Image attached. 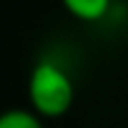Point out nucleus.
I'll return each mask as SVG.
<instances>
[{
	"label": "nucleus",
	"mask_w": 128,
	"mask_h": 128,
	"mask_svg": "<svg viewBox=\"0 0 128 128\" xmlns=\"http://www.w3.org/2000/svg\"><path fill=\"white\" fill-rule=\"evenodd\" d=\"M76 86L66 68L53 60H40L28 78V103L40 118H60L73 108Z\"/></svg>",
	"instance_id": "obj_1"
},
{
	"label": "nucleus",
	"mask_w": 128,
	"mask_h": 128,
	"mask_svg": "<svg viewBox=\"0 0 128 128\" xmlns=\"http://www.w3.org/2000/svg\"><path fill=\"white\" fill-rule=\"evenodd\" d=\"M113 0H60L68 15H73L80 23H98L108 15Z\"/></svg>",
	"instance_id": "obj_2"
},
{
	"label": "nucleus",
	"mask_w": 128,
	"mask_h": 128,
	"mask_svg": "<svg viewBox=\"0 0 128 128\" xmlns=\"http://www.w3.org/2000/svg\"><path fill=\"white\" fill-rule=\"evenodd\" d=\"M0 128H43V118L33 108H8L0 113Z\"/></svg>",
	"instance_id": "obj_3"
}]
</instances>
